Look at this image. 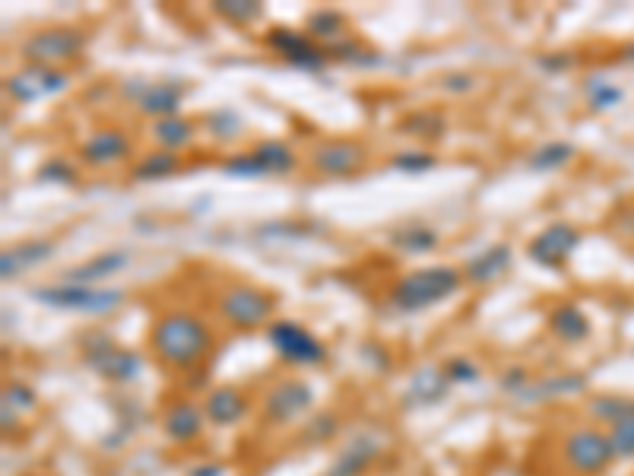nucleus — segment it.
I'll return each instance as SVG.
<instances>
[{
	"instance_id": "obj_31",
	"label": "nucleus",
	"mask_w": 634,
	"mask_h": 476,
	"mask_svg": "<svg viewBox=\"0 0 634 476\" xmlns=\"http://www.w3.org/2000/svg\"><path fill=\"white\" fill-rule=\"evenodd\" d=\"M590 413L593 419H600V423H622V419L634 416V400L628 397H615V394H603V397H593L590 400Z\"/></svg>"
},
{
	"instance_id": "obj_9",
	"label": "nucleus",
	"mask_w": 634,
	"mask_h": 476,
	"mask_svg": "<svg viewBox=\"0 0 634 476\" xmlns=\"http://www.w3.org/2000/svg\"><path fill=\"white\" fill-rule=\"evenodd\" d=\"M565 457H568V464L577 473H584V476L603 473L615 461L609 435H603L600 429H577V432H571L568 442H565Z\"/></svg>"
},
{
	"instance_id": "obj_19",
	"label": "nucleus",
	"mask_w": 634,
	"mask_h": 476,
	"mask_svg": "<svg viewBox=\"0 0 634 476\" xmlns=\"http://www.w3.org/2000/svg\"><path fill=\"white\" fill-rule=\"evenodd\" d=\"M511 245H492L486 251H479L476 258L466 261L463 267V280L473 286H489L498 277H505V270L511 267Z\"/></svg>"
},
{
	"instance_id": "obj_8",
	"label": "nucleus",
	"mask_w": 634,
	"mask_h": 476,
	"mask_svg": "<svg viewBox=\"0 0 634 476\" xmlns=\"http://www.w3.org/2000/svg\"><path fill=\"white\" fill-rule=\"evenodd\" d=\"M70 86V73L61 67H42V64H26L7 77V96L16 102H35L54 93H64Z\"/></svg>"
},
{
	"instance_id": "obj_41",
	"label": "nucleus",
	"mask_w": 634,
	"mask_h": 476,
	"mask_svg": "<svg viewBox=\"0 0 634 476\" xmlns=\"http://www.w3.org/2000/svg\"><path fill=\"white\" fill-rule=\"evenodd\" d=\"M207 121L213 127V137H222V140H232L241 131V118L235 112H219V115H210Z\"/></svg>"
},
{
	"instance_id": "obj_26",
	"label": "nucleus",
	"mask_w": 634,
	"mask_h": 476,
	"mask_svg": "<svg viewBox=\"0 0 634 476\" xmlns=\"http://www.w3.org/2000/svg\"><path fill=\"white\" fill-rule=\"evenodd\" d=\"M308 35L321 42H340V35H346V16L340 10H314L308 16Z\"/></svg>"
},
{
	"instance_id": "obj_18",
	"label": "nucleus",
	"mask_w": 634,
	"mask_h": 476,
	"mask_svg": "<svg viewBox=\"0 0 634 476\" xmlns=\"http://www.w3.org/2000/svg\"><path fill=\"white\" fill-rule=\"evenodd\" d=\"M127 251H102L96 254V258H89L77 267H70L64 270V277L61 283H77V286H92V283H99V280H108V277H115V273H121L127 267Z\"/></svg>"
},
{
	"instance_id": "obj_27",
	"label": "nucleus",
	"mask_w": 634,
	"mask_h": 476,
	"mask_svg": "<svg viewBox=\"0 0 634 476\" xmlns=\"http://www.w3.org/2000/svg\"><path fill=\"white\" fill-rule=\"evenodd\" d=\"M574 159V146L565 143V140H552L546 146H539V150L530 156V169L533 172H555L568 166V162Z\"/></svg>"
},
{
	"instance_id": "obj_48",
	"label": "nucleus",
	"mask_w": 634,
	"mask_h": 476,
	"mask_svg": "<svg viewBox=\"0 0 634 476\" xmlns=\"http://www.w3.org/2000/svg\"><path fill=\"white\" fill-rule=\"evenodd\" d=\"M622 58L634 64V45H625V51H622Z\"/></svg>"
},
{
	"instance_id": "obj_30",
	"label": "nucleus",
	"mask_w": 634,
	"mask_h": 476,
	"mask_svg": "<svg viewBox=\"0 0 634 476\" xmlns=\"http://www.w3.org/2000/svg\"><path fill=\"white\" fill-rule=\"evenodd\" d=\"M447 372L441 369H422L416 378H413V388H409V397L419 400V404H435L438 397H444L447 391Z\"/></svg>"
},
{
	"instance_id": "obj_46",
	"label": "nucleus",
	"mask_w": 634,
	"mask_h": 476,
	"mask_svg": "<svg viewBox=\"0 0 634 476\" xmlns=\"http://www.w3.org/2000/svg\"><path fill=\"white\" fill-rule=\"evenodd\" d=\"M574 64V58H568V54H565V58H543V61H539V67H546V70H562V67H571Z\"/></svg>"
},
{
	"instance_id": "obj_4",
	"label": "nucleus",
	"mask_w": 634,
	"mask_h": 476,
	"mask_svg": "<svg viewBox=\"0 0 634 476\" xmlns=\"http://www.w3.org/2000/svg\"><path fill=\"white\" fill-rule=\"evenodd\" d=\"M273 305L276 299L270 292L251 283H232L216 302L222 321L238 327V331H254V327L267 324V318L273 315Z\"/></svg>"
},
{
	"instance_id": "obj_40",
	"label": "nucleus",
	"mask_w": 634,
	"mask_h": 476,
	"mask_svg": "<svg viewBox=\"0 0 634 476\" xmlns=\"http://www.w3.org/2000/svg\"><path fill=\"white\" fill-rule=\"evenodd\" d=\"M222 172L226 175H241V178H257V175H264L257 166V159L251 153H235L229 156L226 162H222Z\"/></svg>"
},
{
	"instance_id": "obj_33",
	"label": "nucleus",
	"mask_w": 634,
	"mask_h": 476,
	"mask_svg": "<svg viewBox=\"0 0 634 476\" xmlns=\"http://www.w3.org/2000/svg\"><path fill=\"white\" fill-rule=\"evenodd\" d=\"M587 102H590L593 112H606V108L622 102V89L615 83H609L606 77H593L587 83Z\"/></svg>"
},
{
	"instance_id": "obj_11",
	"label": "nucleus",
	"mask_w": 634,
	"mask_h": 476,
	"mask_svg": "<svg viewBox=\"0 0 634 476\" xmlns=\"http://www.w3.org/2000/svg\"><path fill=\"white\" fill-rule=\"evenodd\" d=\"M267 45L279 54L283 61H289L292 67H302V70H321L327 61H330V54L327 48L317 45L311 35L305 32H295V29H286V26H279L267 35Z\"/></svg>"
},
{
	"instance_id": "obj_2",
	"label": "nucleus",
	"mask_w": 634,
	"mask_h": 476,
	"mask_svg": "<svg viewBox=\"0 0 634 476\" xmlns=\"http://www.w3.org/2000/svg\"><path fill=\"white\" fill-rule=\"evenodd\" d=\"M463 286V273L454 267H419L406 273L390 289V302L400 311H425L444 299H451L454 292Z\"/></svg>"
},
{
	"instance_id": "obj_3",
	"label": "nucleus",
	"mask_w": 634,
	"mask_h": 476,
	"mask_svg": "<svg viewBox=\"0 0 634 476\" xmlns=\"http://www.w3.org/2000/svg\"><path fill=\"white\" fill-rule=\"evenodd\" d=\"M29 296L54 311H80V315H108L124 302V289H99L77 283H51L32 289Z\"/></svg>"
},
{
	"instance_id": "obj_1",
	"label": "nucleus",
	"mask_w": 634,
	"mask_h": 476,
	"mask_svg": "<svg viewBox=\"0 0 634 476\" xmlns=\"http://www.w3.org/2000/svg\"><path fill=\"white\" fill-rule=\"evenodd\" d=\"M149 346H153V353L165 365H172V369H194V365L210 353L213 334L197 315L169 311V315L156 318L153 331H149Z\"/></svg>"
},
{
	"instance_id": "obj_20",
	"label": "nucleus",
	"mask_w": 634,
	"mask_h": 476,
	"mask_svg": "<svg viewBox=\"0 0 634 476\" xmlns=\"http://www.w3.org/2000/svg\"><path fill=\"white\" fill-rule=\"evenodd\" d=\"M203 413H207V419L213 426H235L248 413V397L241 394L238 388H232V384H222V388H216L207 397Z\"/></svg>"
},
{
	"instance_id": "obj_22",
	"label": "nucleus",
	"mask_w": 634,
	"mask_h": 476,
	"mask_svg": "<svg viewBox=\"0 0 634 476\" xmlns=\"http://www.w3.org/2000/svg\"><path fill=\"white\" fill-rule=\"evenodd\" d=\"M251 156L257 159V166L264 175H286L298 166V159L292 153V146L283 143V140H264V143H257Z\"/></svg>"
},
{
	"instance_id": "obj_35",
	"label": "nucleus",
	"mask_w": 634,
	"mask_h": 476,
	"mask_svg": "<svg viewBox=\"0 0 634 476\" xmlns=\"http://www.w3.org/2000/svg\"><path fill=\"white\" fill-rule=\"evenodd\" d=\"M432 166H435V156H432V153H425V150H406V153H397L394 159H390V169L406 172V175L428 172Z\"/></svg>"
},
{
	"instance_id": "obj_16",
	"label": "nucleus",
	"mask_w": 634,
	"mask_h": 476,
	"mask_svg": "<svg viewBox=\"0 0 634 476\" xmlns=\"http://www.w3.org/2000/svg\"><path fill=\"white\" fill-rule=\"evenodd\" d=\"M54 248H58L54 238H23V242H16L13 248H4V254H0V277L7 283L23 277L26 270L45 264L54 254Z\"/></svg>"
},
{
	"instance_id": "obj_7",
	"label": "nucleus",
	"mask_w": 634,
	"mask_h": 476,
	"mask_svg": "<svg viewBox=\"0 0 634 476\" xmlns=\"http://www.w3.org/2000/svg\"><path fill=\"white\" fill-rule=\"evenodd\" d=\"M121 89H124V96L134 102L143 115L156 118V121L175 118L178 108H181L184 93H188V86H184L181 80H156V83H149V80H127Z\"/></svg>"
},
{
	"instance_id": "obj_34",
	"label": "nucleus",
	"mask_w": 634,
	"mask_h": 476,
	"mask_svg": "<svg viewBox=\"0 0 634 476\" xmlns=\"http://www.w3.org/2000/svg\"><path fill=\"white\" fill-rule=\"evenodd\" d=\"M609 445H612L615 461H631L634 457V416L609 426Z\"/></svg>"
},
{
	"instance_id": "obj_5",
	"label": "nucleus",
	"mask_w": 634,
	"mask_h": 476,
	"mask_svg": "<svg viewBox=\"0 0 634 476\" xmlns=\"http://www.w3.org/2000/svg\"><path fill=\"white\" fill-rule=\"evenodd\" d=\"M83 48H86V32L73 29V26H54V29L32 32L29 39L20 45V54L29 64L58 67L64 61L80 58Z\"/></svg>"
},
{
	"instance_id": "obj_43",
	"label": "nucleus",
	"mask_w": 634,
	"mask_h": 476,
	"mask_svg": "<svg viewBox=\"0 0 634 476\" xmlns=\"http://www.w3.org/2000/svg\"><path fill=\"white\" fill-rule=\"evenodd\" d=\"M447 378H451V381H476L479 369L470 359H454L451 365H447Z\"/></svg>"
},
{
	"instance_id": "obj_15",
	"label": "nucleus",
	"mask_w": 634,
	"mask_h": 476,
	"mask_svg": "<svg viewBox=\"0 0 634 476\" xmlns=\"http://www.w3.org/2000/svg\"><path fill=\"white\" fill-rule=\"evenodd\" d=\"M308 407H311V388L298 378L279 381L264 400V413L270 423H292V419L302 416Z\"/></svg>"
},
{
	"instance_id": "obj_17",
	"label": "nucleus",
	"mask_w": 634,
	"mask_h": 476,
	"mask_svg": "<svg viewBox=\"0 0 634 476\" xmlns=\"http://www.w3.org/2000/svg\"><path fill=\"white\" fill-rule=\"evenodd\" d=\"M203 419H207L203 407L191 404V400H175V404L162 416V429H165V435H169V442L188 445V442H197L200 438Z\"/></svg>"
},
{
	"instance_id": "obj_32",
	"label": "nucleus",
	"mask_w": 634,
	"mask_h": 476,
	"mask_svg": "<svg viewBox=\"0 0 634 476\" xmlns=\"http://www.w3.org/2000/svg\"><path fill=\"white\" fill-rule=\"evenodd\" d=\"M213 10L222 16V20H229L235 26H248L254 23L260 13H264V7L254 4V0H216Z\"/></svg>"
},
{
	"instance_id": "obj_21",
	"label": "nucleus",
	"mask_w": 634,
	"mask_h": 476,
	"mask_svg": "<svg viewBox=\"0 0 634 476\" xmlns=\"http://www.w3.org/2000/svg\"><path fill=\"white\" fill-rule=\"evenodd\" d=\"M549 327H552V334H555L558 340H565V343H581V340H587V334H590V321H587V315H584V311L577 308V305H571V302L552 308Z\"/></svg>"
},
{
	"instance_id": "obj_36",
	"label": "nucleus",
	"mask_w": 634,
	"mask_h": 476,
	"mask_svg": "<svg viewBox=\"0 0 634 476\" xmlns=\"http://www.w3.org/2000/svg\"><path fill=\"white\" fill-rule=\"evenodd\" d=\"M32 407H35V394L26 388L23 381H10L7 388H4V419H10L13 410L29 413Z\"/></svg>"
},
{
	"instance_id": "obj_13",
	"label": "nucleus",
	"mask_w": 634,
	"mask_h": 476,
	"mask_svg": "<svg viewBox=\"0 0 634 476\" xmlns=\"http://www.w3.org/2000/svg\"><path fill=\"white\" fill-rule=\"evenodd\" d=\"M577 242H581V232L568 223H555V226L543 229L533 238V242L527 245V254L533 258V264L558 270L568 261V254L577 248Z\"/></svg>"
},
{
	"instance_id": "obj_14",
	"label": "nucleus",
	"mask_w": 634,
	"mask_h": 476,
	"mask_svg": "<svg viewBox=\"0 0 634 476\" xmlns=\"http://www.w3.org/2000/svg\"><path fill=\"white\" fill-rule=\"evenodd\" d=\"M130 150H134V143H130L127 131H121V127H102V131H96L80 146V159L92 169H108L115 162H124Z\"/></svg>"
},
{
	"instance_id": "obj_45",
	"label": "nucleus",
	"mask_w": 634,
	"mask_h": 476,
	"mask_svg": "<svg viewBox=\"0 0 634 476\" xmlns=\"http://www.w3.org/2000/svg\"><path fill=\"white\" fill-rule=\"evenodd\" d=\"M501 388H505V391H524L527 388V372L524 369H511L508 375H505V381H501Z\"/></svg>"
},
{
	"instance_id": "obj_37",
	"label": "nucleus",
	"mask_w": 634,
	"mask_h": 476,
	"mask_svg": "<svg viewBox=\"0 0 634 476\" xmlns=\"http://www.w3.org/2000/svg\"><path fill=\"white\" fill-rule=\"evenodd\" d=\"M35 175H39L42 181H48V185H77V169H73L70 162H64L61 156L48 159Z\"/></svg>"
},
{
	"instance_id": "obj_38",
	"label": "nucleus",
	"mask_w": 634,
	"mask_h": 476,
	"mask_svg": "<svg viewBox=\"0 0 634 476\" xmlns=\"http://www.w3.org/2000/svg\"><path fill=\"white\" fill-rule=\"evenodd\" d=\"M330 58H337V61H349V64H375L378 58H371V51L362 48L359 42H352V39H340V42H333L327 48Z\"/></svg>"
},
{
	"instance_id": "obj_42",
	"label": "nucleus",
	"mask_w": 634,
	"mask_h": 476,
	"mask_svg": "<svg viewBox=\"0 0 634 476\" xmlns=\"http://www.w3.org/2000/svg\"><path fill=\"white\" fill-rule=\"evenodd\" d=\"M305 435L311 438V442H324V438L337 435V416H333V413H317V419L305 429Z\"/></svg>"
},
{
	"instance_id": "obj_39",
	"label": "nucleus",
	"mask_w": 634,
	"mask_h": 476,
	"mask_svg": "<svg viewBox=\"0 0 634 476\" xmlns=\"http://www.w3.org/2000/svg\"><path fill=\"white\" fill-rule=\"evenodd\" d=\"M444 121L438 115H413L409 121H403V134H416V137H441Z\"/></svg>"
},
{
	"instance_id": "obj_29",
	"label": "nucleus",
	"mask_w": 634,
	"mask_h": 476,
	"mask_svg": "<svg viewBox=\"0 0 634 476\" xmlns=\"http://www.w3.org/2000/svg\"><path fill=\"white\" fill-rule=\"evenodd\" d=\"M587 388V378L584 375H558V378H549V381H539V388H527L520 391L524 397H533V400H546V397H565V394H577Z\"/></svg>"
},
{
	"instance_id": "obj_12",
	"label": "nucleus",
	"mask_w": 634,
	"mask_h": 476,
	"mask_svg": "<svg viewBox=\"0 0 634 476\" xmlns=\"http://www.w3.org/2000/svg\"><path fill=\"white\" fill-rule=\"evenodd\" d=\"M365 162V146L352 140H324L311 150V166L321 175L346 178L356 175Z\"/></svg>"
},
{
	"instance_id": "obj_6",
	"label": "nucleus",
	"mask_w": 634,
	"mask_h": 476,
	"mask_svg": "<svg viewBox=\"0 0 634 476\" xmlns=\"http://www.w3.org/2000/svg\"><path fill=\"white\" fill-rule=\"evenodd\" d=\"M267 340L289 365H321L327 362V346L317 340L308 327L295 321H273L267 327Z\"/></svg>"
},
{
	"instance_id": "obj_10",
	"label": "nucleus",
	"mask_w": 634,
	"mask_h": 476,
	"mask_svg": "<svg viewBox=\"0 0 634 476\" xmlns=\"http://www.w3.org/2000/svg\"><path fill=\"white\" fill-rule=\"evenodd\" d=\"M86 365H92L108 381H130L140 372V359L111 343L108 334H92L86 343Z\"/></svg>"
},
{
	"instance_id": "obj_25",
	"label": "nucleus",
	"mask_w": 634,
	"mask_h": 476,
	"mask_svg": "<svg viewBox=\"0 0 634 476\" xmlns=\"http://www.w3.org/2000/svg\"><path fill=\"white\" fill-rule=\"evenodd\" d=\"M181 169V156L169 153V150H156V153H146L134 169H130V178L134 181H162Z\"/></svg>"
},
{
	"instance_id": "obj_44",
	"label": "nucleus",
	"mask_w": 634,
	"mask_h": 476,
	"mask_svg": "<svg viewBox=\"0 0 634 476\" xmlns=\"http://www.w3.org/2000/svg\"><path fill=\"white\" fill-rule=\"evenodd\" d=\"M441 86L447 89V93H470L473 77H470V73H451V77L441 80Z\"/></svg>"
},
{
	"instance_id": "obj_23",
	"label": "nucleus",
	"mask_w": 634,
	"mask_h": 476,
	"mask_svg": "<svg viewBox=\"0 0 634 476\" xmlns=\"http://www.w3.org/2000/svg\"><path fill=\"white\" fill-rule=\"evenodd\" d=\"M375 454H378L375 438H356V442H349V448L337 457L330 476H359L362 470H368L371 461H375Z\"/></svg>"
},
{
	"instance_id": "obj_47",
	"label": "nucleus",
	"mask_w": 634,
	"mask_h": 476,
	"mask_svg": "<svg viewBox=\"0 0 634 476\" xmlns=\"http://www.w3.org/2000/svg\"><path fill=\"white\" fill-rule=\"evenodd\" d=\"M191 476H222V467H200V470H191Z\"/></svg>"
},
{
	"instance_id": "obj_28",
	"label": "nucleus",
	"mask_w": 634,
	"mask_h": 476,
	"mask_svg": "<svg viewBox=\"0 0 634 476\" xmlns=\"http://www.w3.org/2000/svg\"><path fill=\"white\" fill-rule=\"evenodd\" d=\"M390 245L406 251V254H425L438 245V232L428 226H409V229H397L390 235Z\"/></svg>"
},
{
	"instance_id": "obj_24",
	"label": "nucleus",
	"mask_w": 634,
	"mask_h": 476,
	"mask_svg": "<svg viewBox=\"0 0 634 476\" xmlns=\"http://www.w3.org/2000/svg\"><path fill=\"white\" fill-rule=\"evenodd\" d=\"M153 140L162 146V150L178 153V150H184V146L194 140V124L188 118H181V115L153 121Z\"/></svg>"
}]
</instances>
